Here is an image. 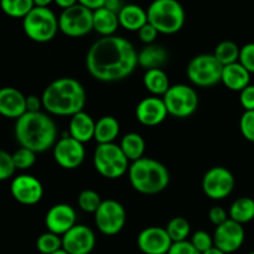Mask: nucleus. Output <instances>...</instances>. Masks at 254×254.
Wrapping results in <instances>:
<instances>
[{
	"instance_id": "obj_32",
	"label": "nucleus",
	"mask_w": 254,
	"mask_h": 254,
	"mask_svg": "<svg viewBox=\"0 0 254 254\" xmlns=\"http://www.w3.org/2000/svg\"><path fill=\"white\" fill-rule=\"evenodd\" d=\"M0 7L9 16L24 19L34 9V0H1Z\"/></svg>"
},
{
	"instance_id": "obj_9",
	"label": "nucleus",
	"mask_w": 254,
	"mask_h": 254,
	"mask_svg": "<svg viewBox=\"0 0 254 254\" xmlns=\"http://www.w3.org/2000/svg\"><path fill=\"white\" fill-rule=\"evenodd\" d=\"M168 113L175 118H189L198 108V94L188 84H174L163 97Z\"/></svg>"
},
{
	"instance_id": "obj_34",
	"label": "nucleus",
	"mask_w": 254,
	"mask_h": 254,
	"mask_svg": "<svg viewBox=\"0 0 254 254\" xmlns=\"http://www.w3.org/2000/svg\"><path fill=\"white\" fill-rule=\"evenodd\" d=\"M36 248L42 254H52L62 250V237L55 233H42L36 241Z\"/></svg>"
},
{
	"instance_id": "obj_23",
	"label": "nucleus",
	"mask_w": 254,
	"mask_h": 254,
	"mask_svg": "<svg viewBox=\"0 0 254 254\" xmlns=\"http://www.w3.org/2000/svg\"><path fill=\"white\" fill-rule=\"evenodd\" d=\"M119 25L128 31H139L148 22L146 10L135 4H126L118 14Z\"/></svg>"
},
{
	"instance_id": "obj_15",
	"label": "nucleus",
	"mask_w": 254,
	"mask_h": 254,
	"mask_svg": "<svg viewBox=\"0 0 254 254\" xmlns=\"http://www.w3.org/2000/svg\"><path fill=\"white\" fill-rule=\"evenodd\" d=\"M10 191L15 200L21 205L32 206L41 201L44 196V188L41 181L32 175L22 174L11 181Z\"/></svg>"
},
{
	"instance_id": "obj_37",
	"label": "nucleus",
	"mask_w": 254,
	"mask_h": 254,
	"mask_svg": "<svg viewBox=\"0 0 254 254\" xmlns=\"http://www.w3.org/2000/svg\"><path fill=\"white\" fill-rule=\"evenodd\" d=\"M240 129L245 139L254 143V111H246L240 119Z\"/></svg>"
},
{
	"instance_id": "obj_46",
	"label": "nucleus",
	"mask_w": 254,
	"mask_h": 254,
	"mask_svg": "<svg viewBox=\"0 0 254 254\" xmlns=\"http://www.w3.org/2000/svg\"><path fill=\"white\" fill-rule=\"evenodd\" d=\"M124 5L126 4H123V2L119 1V0H106L104 7H107V9L111 10V11L116 12V14H119V12H121V10L123 9Z\"/></svg>"
},
{
	"instance_id": "obj_12",
	"label": "nucleus",
	"mask_w": 254,
	"mask_h": 254,
	"mask_svg": "<svg viewBox=\"0 0 254 254\" xmlns=\"http://www.w3.org/2000/svg\"><path fill=\"white\" fill-rule=\"evenodd\" d=\"M236 180L231 170L223 166H215L206 171L202 179V190L212 200H223L232 193Z\"/></svg>"
},
{
	"instance_id": "obj_13",
	"label": "nucleus",
	"mask_w": 254,
	"mask_h": 254,
	"mask_svg": "<svg viewBox=\"0 0 254 254\" xmlns=\"http://www.w3.org/2000/svg\"><path fill=\"white\" fill-rule=\"evenodd\" d=\"M246 231L242 225L228 218L225 223L218 226L213 235L215 248L226 254L235 253L243 246Z\"/></svg>"
},
{
	"instance_id": "obj_19",
	"label": "nucleus",
	"mask_w": 254,
	"mask_h": 254,
	"mask_svg": "<svg viewBox=\"0 0 254 254\" xmlns=\"http://www.w3.org/2000/svg\"><path fill=\"white\" fill-rule=\"evenodd\" d=\"M168 114L164 99L160 97H146L139 102L135 108L136 119L146 127L159 126L165 121Z\"/></svg>"
},
{
	"instance_id": "obj_38",
	"label": "nucleus",
	"mask_w": 254,
	"mask_h": 254,
	"mask_svg": "<svg viewBox=\"0 0 254 254\" xmlns=\"http://www.w3.org/2000/svg\"><path fill=\"white\" fill-rule=\"evenodd\" d=\"M15 170L16 169H15L11 154L0 149V181H5L11 178Z\"/></svg>"
},
{
	"instance_id": "obj_43",
	"label": "nucleus",
	"mask_w": 254,
	"mask_h": 254,
	"mask_svg": "<svg viewBox=\"0 0 254 254\" xmlns=\"http://www.w3.org/2000/svg\"><path fill=\"white\" fill-rule=\"evenodd\" d=\"M168 254H201L191 245L190 241H184V242L173 243L170 251Z\"/></svg>"
},
{
	"instance_id": "obj_4",
	"label": "nucleus",
	"mask_w": 254,
	"mask_h": 254,
	"mask_svg": "<svg viewBox=\"0 0 254 254\" xmlns=\"http://www.w3.org/2000/svg\"><path fill=\"white\" fill-rule=\"evenodd\" d=\"M128 175L134 190L143 195H156L165 190L170 183L168 168L151 158H141L131 163Z\"/></svg>"
},
{
	"instance_id": "obj_33",
	"label": "nucleus",
	"mask_w": 254,
	"mask_h": 254,
	"mask_svg": "<svg viewBox=\"0 0 254 254\" xmlns=\"http://www.w3.org/2000/svg\"><path fill=\"white\" fill-rule=\"evenodd\" d=\"M102 202H103V200L101 198V195L94 190L87 189V190L81 191L78 195V206L83 212L94 215Z\"/></svg>"
},
{
	"instance_id": "obj_22",
	"label": "nucleus",
	"mask_w": 254,
	"mask_h": 254,
	"mask_svg": "<svg viewBox=\"0 0 254 254\" xmlns=\"http://www.w3.org/2000/svg\"><path fill=\"white\" fill-rule=\"evenodd\" d=\"M221 82L231 91L242 92L251 84V73L240 62H236L223 67Z\"/></svg>"
},
{
	"instance_id": "obj_41",
	"label": "nucleus",
	"mask_w": 254,
	"mask_h": 254,
	"mask_svg": "<svg viewBox=\"0 0 254 254\" xmlns=\"http://www.w3.org/2000/svg\"><path fill=\"white\" fill-rule=\"evenodd\" d=\"M240 102L246 111H254V84L246 87L240 92Z\"/></svg>"
},
{
	"instance_id": "obj_20",
	"label": "nucleus",
	"mask_w": 254,
	"mask_h": 254,
	"mask_svg": "<svg viewBox=\"0 0 254 254\" xmlns=\"http://www.w3.org/2000/svg\"><path fill=\"white\" fill-rule=\"evenodd\" d=\"M26 113V96L14 87L0 88V114L19 119Z\"/></svg>"
},
{
	"instance_id": "obj_45",
	"label": "nucleus",
	"mask_w": 254,
	"mask_h": 254,
	"mask_svg": "<svg viewBox=\"0 0 254 254\" xmlns=\"http://www.w3.org/2000/svg\"><path fill=\"white\" fill-rule=\"evenodd\" d=\"M81 2L83 6H86L87 9H89L91 11H96V10L101 9L106 4V0H81Z\"/></svg>"
},
{
	"instance_id": "obj_24",
	"label": "nucleus",
	"mask_w": 254,
	"mask_h": 254,
	"mask_svg": "<svg viewBox=\"0 0 254 254\" xmlns=\"http://www.w3.org/2000/svg\"><path fill=\"white\" fill-rule=\"evenodd\" d=\"M169 54L160 45H146L138 54V64L143 68L155 69L161 68V66L168 62Z\"/></svg>"
},
{
	"instance_id": "obj_47",
	"label": "nucleus",
	"mask_w": 254,
	"mask_h": 254,
	"mask_svg": "<svg viewBox=\"0 0 254 254\" xmlns=\"http://www.w3.org/2000/svg\"><path fill=\"white\" fill-rule=\"evenodd\" d=\"M76 2L77 1H74V0H56V1H55V4H56L62 11V10H66V9H68V7H71L72 5H74Z\"/></svg>"
},
{
	"instance_id": "obj_6",
	"label": "nucleus",
	"mask_w": 254,
	"mask_h": 254,
	"mask_svg": "<svg viewBox=\"0 0 254 254\" xmlns=\"http://www.w3.org/2000/svg\"><path fill=\"white\" fill-rule=\"evenodd\" d=\"M22 27L30 40L39 44L50 42L59 31V17L50 7L35 6L24 17Z\"/></svg>"
},
{
	"instance_id": "obj_8",
	"label": "nucleus",
	"mask_w": 254,
	"mask_h": 254,
	"mask_svg": "<svg viewBox=\"0 0 254 254\" xmlns=\"http://www.w3.org/2000/svg\"><path fill=\"white\" fill-rule=\"evenodd\" d=\"M223 66L213 54L197 55L190 60L186 74L193 84L198 87H212L220 83Z\"/></svg>"
},
{
	"instance_id": "obj_26",
	"label": "nucleus",
	"mask_w": 254,
	"mask_h": 254,
	"mask_svg": "<svg viewBox=\"0 0 254 254\" xmlns=\"http://www.w3.org/2000/svg\"><path fill=\"white\" fill-rule=\"evenodd\" d=\"M121 131V124L118 119L112 116H104L96 122L94 139L98 144L114 143Z\"/></svg>"
},
{
	"instance_id": "obj_10",
	"label": "nucleus",
	"mask_w": 254,
	"mask_h": 254,
	"mask_svg": "<svg viewBox=\"0 0 254 254\" xmlns=\"http://www.w3.org/2000/svg\"><path fill=\"white\" fill-rule=\"evenodd\" d=\"M59 30L69 37H82L93 30V11L77 1L62 10L59 16Z\"/></svg>"
},
{
	"instance_id": "obj_11",
	"label": "nucleus",
	"mask_w": 254,
	"mask_h": 254,
	"mask_svg": "<svg viewBox=\"0 0 254 254\" xmlns=\"http://www.w3.org/2000/svg\"><path fill=\"white\" fill-rule=\"evenodd\" d=\"M94 222L99 232L106 236H116L124 228L127 222V212L121 202L116 200H103L97 212Z\"/></svg>"
},
{
	"instance_id": "obj_14",
	"label": "nucleus",
	"mask_w": 254,
	"mask_h": 254,
	"mask_svg": "<svg viewBox=\"0 0 254 254\" xmlns=\"http://www.w3.org/2000/svg\"><path fill=\"white\" fill-rule=\"evenodd\" d=\"M86 150L84 144L74 140L69 135L64 136L56 141L54 146V159L61 168L73 170L78 168L84 160Z\"/></svg>"
},
{
	"instance_id": "obj_18",
	"label": "nucleus",
	"mask_w": 254,
	"mask_h": 254,
	"mask_svg": "<svg viewBox=\"0 0 254 254\" xmlns=\"http://www.w3.org/2000/svg\"><path fill=\"white\" fill-rule=\"evenodd\" d=\"M76 211L72 206L67 203H57L54 205L46 213L45 225L49 232L55 233L57 236H64L73 228L76 223Z\"/></svg>"
},
{
	"instance_id": "obj_51",
	"label": "nucleus",
	"mask_w": 254,
	"mask_h": 254,
	"mask_svg": "<svg viewBox=\"0 0 254 254\" xmlns=\"http://www.w3.org/2000/svg\"><path fill=\"white\" fill-rule=\"evenodd\" d=\"M248 254H254V252H250Z\"/></svg>"
},
{
	"instance_id": "obj_30",
	"label": "nucleus",
	"mask_w": 254,
	"mask_h": 254,
	"mask_svg": "<svg viewBox=\"0 0 254 254\" xmlns=\"http://www.w3.org/2000/svg\"><path fill=\"white\" fill-rule=\"evenodd\" d=\"M241 47L231 40H225L216 46L213 56L223 67L238 62L240 60Z\"/></svg>"
},
{
	"instance_id": "obj_39",
	"label": "nucleus",
	"mask_w": 254,
	"mask_h": 254,
	"mask_svg": "<svg viewBox=\"0 0 254 254\" xmlns=\"http://www.w3.org/2000/svg\"><path fill=\"white\" fill-rule=\"evenodd\" d=\"M238 62L251 74H254V42H250V44L241 47L240 60H238Z\"/></svg>"
},
{
	"instance_id": "obj_44",
	"label": "nucleus",
	"mask_w": 254,
	"mask_h": 254,
	"mask_svg": "<svg viewBox=\"0 0 254 254\" xmlns=\"http://www.w3.org/2000/svg\"><path fill=\"white\" fill-rule=\"evenodd\" d=\"M41 107H44L41 97H37L35 94L26 97V112L37 113V112H41Z\"/></svg>"
},
{
	"instance_id": "obj_25",
	"label": "nucleus",
	"mask_w": 254,
	"mask_h": 254,
	"mask_svg": "<svg viewBox=\"0 0 254 254\" xmlns=\"http://www.w3.org/2000/svg\"><path fill=\"white\" fill-rule=\"evenodd\" d=\"M119 26L121 25H119L118 14L116 12L104 6L93 11V30L102 35V37L114 36Z\"/></svg>"
},
{
	"instance_id": "obj_2",
	"label": "nucleus",
	"mask_w": 254,
	"mask_h": 254,
	"mask_svg": "<svg viewBox=\"0 0 254 254\" xmlns=\"http://www.w3.org/2000/svg\"><path fill=\"white\" fill-rule=\"evenodd\" d=\"M42 106L54 116L73 117L83 112L87 94L82 83L71 77L52 81L42 92Z\"/></svg>"
},
{
	"instance_id": "obj_5",
	"label": "nucleus",
	"mask_w": 254,
	"mask_h": 254,
	"mask_svg": "<svg viewBox=\"0 0 254 254\" xmlns=\"http://www.w3.org/2000/svg\"><path fill=\"white\" fill-rule=\"evenodd\" d=\"M148 22L159 34L174 35L185 25L186 14L183 5L176 0H155L149 5Z\"/></svg>"
},
{
	"instance_id": "obj_16",
	"label": "nucleus",
	"mask_w": 254,
	"mask_h": 254,
	"mask_svg": "<svg viewBox=\"0 0 254 254\" xmlns=\"http://www.w3.org/2000/svg\"><path fill=\"white\" fill-rule=\"evenodd\" d=\"M96 247V235L84 225H76L62 236V250L68 254H89Z\"/></svg>"
},
{
	"instance_id": "obj_17",
	"label": "nucleus",
	"mask_w": 254,
	"mask_h": 254,
	"mask_svg": "<svg viewBox=\"0 0 254 254\" xmlns=\"http://www.w3.org/2000/svg\"><path fill=\"white\" fill-rule=\"evenodd\" d=\"M138 248L144 254H168L173 246V241L163 227H146L136 238Z\"/></svg>"
},
{
	"instance_id": "obj_7",
	"label": "nucleus",
	"mask_w": 254,
	"mask_h": 254,
	"mask_svg": "<svg viewBox=\"0 0 254 254\" xmlns=\"http://www.w3.org/2000/svg\"><path fill=\"white\" fill-rule=\"evenodd\" d=\"M93 165L97 173L107 179L122 178L130 166L121 146L116 143L98 144L93 154Z\"/></svg>"
},
{
	"instance_id": "obj_3",
	"label": "nucleus",
	"mask_w": 254,
	"mask_h": 254,
	"mask_svg": "<svg viewBox=\"0 0 254 254\" xmlns=\"http://www.w3.org/2000/svg\"><path fill=\"white\" fill-rule=\"evenodd\" d=\"M15 138L21 148H26L36 154L45 153L56 144V123L42 112H26L16 119Z\"/></svg>"
},
{
	"instance_id": "obj_27",
	"label": "nucleus",
	"mask_w": 254,
	"mask_h": 254,
	"mask_svg": "<svg viewBox=\"0 0 254 254\" xmlns=\"http://www.w3.org/2000/svg\"><path fill=\"white\" fill-rule=\"evenodd\" d=\"M143 83L154 97H164L171 87L169 76L161 68L145 71L143 77Z\"/></svg>"
},
{
	"instance_id": "obj_42",
	"label": "nucleus",
	"mask_w": 254,
	"mask_h": 254,
	"mask_svg": "<svg viewBox=\"0 0 254 254\" xmlns=\"http://www.w3.org/2000/svg\"><path fill=\"white\" fill-rule=\"evenodd\" d=\"M208 218H210L211 223H213L216 227H218L222 223H225L230 218V216H228V212L225 208H222L221 206H215L208 212Z\"/></svg>"
},
{
	"instance_id": "obj_31",
	"label": "nucleus",
	"mask_w": 254,
	"mask_h": 254,
	"mask_svg": "<svg viewBox=\"0 0 254 254\" xmlns=\"http://www.w3.org/2000/svg\"><path fill=\"white\" fill-rule=\"evenodd\" d=\"M165 230L168 232L169 237L173 241V243H178L188 241L189 235L191 232V226L186 218L174 217L169 221Z\"/></svg>"
},
{
	"instance_id": "obj_49",
	"label": "nucleus",
	"mask_w": 254,
	"mask_h": 254,
	"mask_svg": "<svg viewBox=\"0 0 254 254\" xmlns=\"http://www.w3.org/2000/svg\"><path fill=\"white\" fill-rule=\"evenodd\" d=\"M203 254H226V253L221 252L220 250H217V248H215V247H213L212 250L207 251V252H206V253H203Z\"/></svg>"
},
{
	"instance_id": "obj_48",
	"label": "nucleus",
	"mask_w": 254,
	"mask_h": 254,
	"mask_svg": "<svg viewBox=\"0 0 254 254\" xmlns=\"http://www.w3.org/2000/svg\"><path fill=\"white\" fill-rule=\"evenodd\" d=\"M50 4H51V0H34L35 6L50 7Z\"/></svg>"
},
{
	"instance_id": "obj_28",
	"label": "nucleus",
	"mask_w": 254,
	"mask_h": 254,
	"mask_svg": "<svg viewBox=\"0 0 254 254\" xmlns=\"http://www.w3.org/2000/svg\"><path fill=\"white\" fill-rule=\"evenodd\" d=\"M121 149L123 150L124 155L127 156L129 161L139 160L144 158V151H145V140L143 136L138 133H128L123 136L119 144Z\"/></svg>"
},
{
	"instance_id": "obj_35",
	"label": "nucleus",
	"mask_w": 254,
	"mask_h": 254,
	"mask_svg": "<svg viewBox=\"0 0 254 254\" xmlns=\"http://www.w3.org/2000/svg\"><path fill=\"white\" fill-rule=\"evenodd\" d=\"M12 155V161H14L15 169H19V170H26L30 169L36 161V153L29 150L26 148L17 149Z\"/></svg>"
},
{
	"instance_id": "obj_50",
	"label": "nucleus",
	"mask_w": 254,
	"mask_h": 254,
	"mask_svg": "<svg viewBox=\"0 0 254 254\" xmlns=\"http://www.w3.org/2000/svg\"><path fill=\"white\" fill-rule=\"evenodd\" d=\"M52 254H68V253H67L66 251H64V250H60V251H57V252H55Z\"/></svg>"
},
{
	"instance_id": "obj_29",
	"label": "nucleus",
	"mask_w": 254,
	"mask_h": 254,
	"mask_svg": "<svg viewBox=\"0 0 254 254\" xmlns=\"http://www.w3.org/2000/svg\"><path fill=\"white\" fill-rule=\"evenodd\" d=\"M230 220L245 225L254 220V200L251 197H240L231 205L228 211Z\"/></svg>"
},
{
	"instance_id": "obj_21",
	"label": "nucleus",
	"mask_w": 254,
	"mask_h": 254,
	"mask_svg": "<svg viewBox=\"0 0 254 254\" xmlns=\"http://www.w3.org/2000/svg\"><path fill=\"white\" fill-rule=\"evenodd\" d=\"M94 129H96V122L83 111L71 117L68 124V135L74 140L84 144L94 139Z\"/></svg>"
},
{
	"instance_id": "obj_36",
	"label": "nucleus",
	"mask_w": 254,
	"mask_h": 254,
	"mask_svg": "<svg viewBox=\"0 0 254 254\" xmlns=\"http://www.w3.org/2000/svg\"><path fill=\"white\" fill-rule=\"evenodd\" d=\"M190 242L201 254L206 253L207 251L212 250V248L215 247L213 237L210 233L206 232V231H197V232L193 233Z\"/></svg>"
},
{
	"instance_id": "obj_1",
	"label": "nucleus",
	"mask_w": 254,
	"mask_h": 254,
	"mask_svg": "<svg viewBox=\"0 0 254 254\" xmlns=\"http://www.w3.org/2000/svg\"><path fill=\"white\" fill-rule=\"evenodd\" d=\"M138 64V52L121 36L102 37L89 47L86 57L87 71L101 82H117L130 76Z\"/></svg>"
},
{
	"instance_id": "obj_40",
	"label": "nucleus",
	"mask_w": 254,
	"mask_h": 254,
	"mask_svg": "<svg viewBox=\"0 0 254 254\" xmlns=\"http://www.w3.org/2000/svg\"><path fill=\"white\" fill-rule=\"evenodd\" d=\"M138 35H139V39L141 40V42H144V44L146 45H153L154 41L156 40V37H158L159 32L153 25L146 22V24L139 30Z\"/></svg>"
}]
</instances>
